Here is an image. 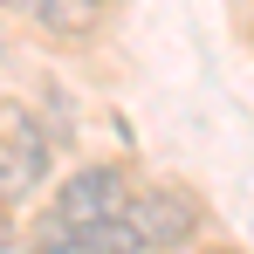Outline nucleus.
I'll return each mask as SVG.
<instances>
[{"label": "nucleus", "mask_w": 254, "mask_h": 254, "mask_svg": "<svg viewBox=\"0 0 254 254\" xmlns=\"http://www.w3.org/2000/svg\"><path fill=\"white\" fill-rule=\"evenodd\" d=\"M124 213H130L137 241H144L151 254H179V248H192V234H199V199H192L186 186H172V179L137 186Z\"/></svg>", "instance_id": "1"}, {"label": "nucleus", "mask_w": 254, "mask_h": 254, "mask_svg": "<svg viewBox=\"0 0 254 254\" xmlns=\"http://www.w3.org/2000/svg\"><path fill=\"white\" fill-rule=\"evenodd\" d=\"M124 206H130V172L110 165V158L69 172L62 192H55V220L62 227H89V220H110V213H124Z\"/></svg>", "instance_id": "2"}, {"label": "nucleus", "mask_w": 254, "mask_h": 254, "mask_svg": "<svg viewBox=\"0 0 254 254\" xmlns=\"http://www.w3.org/2000/svg\"><path fill=\"white\" fill-rule=\"evenodd\" d=\"M103 14H110V0H42L35 7V28L62 35V42H83V35L103 28Z\"/></svg>", "instance_id": "3"}, {"label": "nucleus", "mask_w": 254, "mask_h": 254, "mask_svg": "<svg viewBox=\"0 0 254 254\" xmlns=\"http://www.w3.org/2000/svg\"><path fill=\"white\" fill-rule=\"evenodd\" d=\"M7 151H14V165L28 172V186H42V179H48V144H42V130H28V124H21Z\"/></svg>", "instance_id": "4"}, {"label": "nucleus", "mask_w": 254, "mask_h": 254, "mask_svg": "<svg viewBox=\"0 0 254 254\" xmlns=\"http://www.w3.org/2000/svg\"><path fill=\"white\" fill-rule=\"evenodd\" d=\"M14 192H28V172L14 165V151L0 144V199H14Z\"/></svg>", "instance_id": "5"}, {"label": "nucleus", "mask_w": 254, "mask_h": 254, "mask_svg": "<svg viewBox=\"0 0 254 254\" xmlns=\"http://www.w3.org/2000/svg\"><path fill=\"white\" fill-rule=\"evenodd\" d=\"M0 7H7V14H28V21H35V7H42V0H0Z\"/></svg>", "instance_id": "6"}, {"label": "nucleus", "mask_w": 254, "mask_h": 254, "mask_svg": "<svg viewBox=\"0 0 254 254\" xmlns=\"http://www.w3.org/2000/svg\"><path fill=\"white\" fill-rule=\"evenodd\" d=\"M0 254H14V220H0Z\"/></svg>", "instance_id": "7"}, {"label": "nucleus", "mask_w": 254, "mask_h": 254, "mask_svg": "<svg viewBox=\"0 0 254 254\" xmlns=\"http://www.w3.org/2000/svg\"><path fill=\"white\" fill-rule=\"evenodd\" d=\"M0 48H7V42H0Z\"/></svg>", "instance_id": "8"}]
</instances>
